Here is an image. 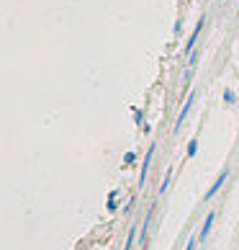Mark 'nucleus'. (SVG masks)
<instances>
[{
	"label": "nucleus",
	"instance_id": "nucleus-1",
	"mask_svg": "<svg viewBox=\"0 0 239 250\" xmlns=\"http://www.w3.org/2000/svg\"><path fill=\"white\" fill-rule=\"evenodd\" d=\"M226 178H229V168H224L221 173H219V175H216V181H214V183H211V188L206 191V196H203V201H211V199H214V196H216V193H219V191H221V186H224V183H226Z\"/></svg>",
	"mask_w": 239,
	"mask_h": 250
},
{
	"label": "nucleus",
	"instance_id": "nucleus-2",
	"mask_svg": "<svg viewBox=\"0 0 239 250\" xmlns=\"http://www.w3.org/2000/svg\"><path fill=\"white\" fill-rule=\"evenodd\" d=\"M214 222H216V211H208L206 219H203V225H201V229H198V240H201V243H206V237L211 235V229H214Z\"/></svg>",
	"mask_w": 239,
	"mask_h": 250
},
{
	"label": "nucleus",
	"instance_id": "nucleus-3",
	"mask_svg": "<svg viewBox=\"0 0 239 250\" xmlns=\"http://www.w3.org/2000/svg\"><path fill=\"white\" fill-rule=\"evenodd\" d=\"M193 104H196V90L188 96V101H185V106L180 108V114H178V119H175V132H180V126H183V122H185V116L190 114V108H193Z\"/></svg>",
	"mask_w": 239,
	"mask_h": 250
},
{
	"label": "nucleus",
	"instance_id": "nucleus-4",
	"mask_svg": "<svg viewBox=\"0 0 239 250\" xmlns=\"http://www.w3.org/2000/svg\"><path fill=\"white\" fill-rule=\"evenodd\" d=\"M154 152H157V145H149V150H147V155H144L142 173H139V188L144 186V181H147V173H149V165H152V157H154Z\"/></svg>",
	"mask_w": 239,
	"mask_h": 250
},
{
	"label": "nucleus",
	"instance_id": "nucleus-5",
	"mask_svg": "<svg viewBox=\"0 0 239 250\" xmlns=\"http://www.w3.org/2000/svg\"><path fill=\"white\" fill-rule=\"evenodd\" d=\"M203 18L196 23V29H193V34H190V39H188V44H185V54H193V47H196V42H198V36H201V31H203Z\"/></svg>",
	"mask_w": 239,
	"mask_h": 250
},
{
	"label": "nucleus",
	"instance_id": "nucleus-6",
	"mask_svg": "<svg viewBox=\"0 0 239 250\" xmlns=\"http://www.w3.org/2000/svg\"><path fill=\"white\" fill-rule=\"evenodd\" d=\"M139 229L142 227H131V229H129V235H126V243H124V250H134V245H136V237H139Z\"/></svg>",
	"mask_w": 239,
	"mask_h": 250
},
{
	"label": "nucleus",
	"instance_id": "nucleus-7",
	"mask_svg": "<svg viewBox=\"0 0 239 250\" xmlns=\"http://www.w3.org/2000/svg\"><path fill=\"white\" fill-rule=\"evenodd\" d=\"M149 222H152V211L144 217V225H142V229H139V240H142V245L147 243V232H149Z\"/></svg>",
	"mask_w": 239,
	"mask_h": 250
},
{
	"label": "nucleus",
	"instance_id": "nucleus-8",
	"mask_svg": "<svg viewBox=\"0 0 239 250\" xmlns=\"http://www.w3.org/2000/svg\"><path fill=\"white\" fill-rule=\"evenodd\" d=\"M237 98H239V93H234L232 88H226V90H224V104L234 106V104H237Z\"/></svg>",
	"mask_w": 239,
	"mask_h": 250
},
{
	"label": "nucleus",
	"instance_id": "nucleus-9",
	"mask_svg": "<svg viewBox=\"0 0 239 250\" xmlns=\"http://www.w3.org/2000/svg\"><path fill=\"white\" fill-rule=\"evenodd\" d=\"M170 181H172V168H167V173H165V181L160 183V191H157V193H165V191H167V188H170Z\"/></svg>",
	"mask_w": 239,
	"mask_h": 250
},
{
	"label": "nucleus",
	"instance_id": "nucleus-10",
	"mask_svg": "<svg viewBox=\"0 0 239 250\" xmlns=\"http://www.w3.org/2000/svg\"><path fill=\"white\" fill-rule=\"evenodd\" d=\"M196 152H198V140H190V142H188V152H185V157H196Z\"/></svg>",
	"mask_w": 239,
	"mask_h": 250
},
{
	"label": "nucleus",
	"instance_id": "nucleus-11",
	"mask_svg": "<svg viewBox=\"0 0 239 250\" xmlns=\"http://www.w3.org/2000/svg\"><path fill=\"white\" fill-rule=\"evenodd\" d=\"M198 243H201L198 235H190V237H188V245H185V250H196V248H198Z\"/></svg>",
	"mask_w": 239,
	"mask_h": 250
},
{
	"label": "nucleus",
	"instance_id": "nucleus-12",
	"mask_svg": "<svg viewBox=\"0 0 239 250\" xmlns=\"http://www.w3.org/2000/svg\"><path fill=\"white\" fill-rule=\"evenodd\" d=\"M237 93H239V88H237Z\"/></svg>",
	"mask_w": 239,
	"mask_h": 250
}]
</instances>
